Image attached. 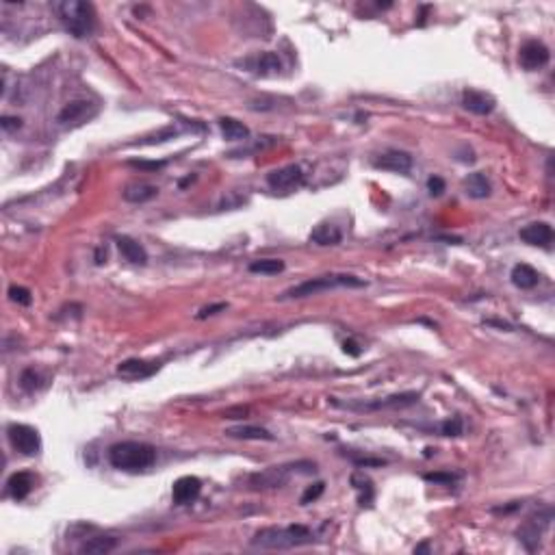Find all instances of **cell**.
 <instances>
[{
    "label": "cell",
    "mask_w": 555,
    "mask_h": 555,
    "mask_svg": "<svg viewBox=\"0 0 555 555\" xmlns=\"http://www.w3.org/2000/svg\"><path fill=\"white\" fill-rule=\"evenodd\" d=\"M109 462L117 471H128V473H139L157 462V449L148 442L124 440L115 442L109 449Z\"/></svg>",
    "instance_id": "1"
},
{
    "label": "cell",
    "mask_w": 555,
    "mask_h": 555,
    "mask_svg": "<svg viewBox=\"0 0 555 555\" xmlns=\"http://www.w3.org/2000/svg\"><path fill=\"white\" fill-rule=\"evenodd\" d=\"M308 543H313V532L304 525L267 527L252 538V545L260 549H293Z\"/></svg>",
    "instance_id": "2"
},
{
    "label": "cell",
    "mask_w": 555,
    "mask_h": 555,
    "mask_svg": "<svg viewBox=\"0 0 555 555\" xmlns=\"http://www.w3.org/2000/svg\"><path fill=\"white\" fill-rule=\"evenodd\" d=\"M367 282L363 278H356V275H350V273H328V275H317L313 280H306L302 284H295L291 286L288 291L280 295V299H302V297H310V295H317L321 293V291H332V288H360L365 286Z\"/></svg>",
    "instance_id": "3"
},
{
    "label": "cell",
    "mask_w": 555,
    "mask_h": 555,
    "mask_svg": "<svg viewBox=\"0 0 555 555\" xmlns=\"http://www.w3.org/2000/svg\"><path fill=\"white\" fill-rule=\"evenodd\" d=\"M59 20L63 22L65 31L76 39L89 37L95 26V13L89 3H78V0H63L54 5Z\"/></svg>",
    "instance_id": "4"
},
{
    "label": "cell",
    "mask_w": 555,
    "mask_h": 555,
    "mask_svg": "<svg viewBox=\"0 0 555 555\" xmlns=\"http://www.w3.org/2000/svg\"><path fill=\"white\" fill-rule=\"evenodd\" d=\"M7 434H9L11 447L20 451L22 455H37L41 451V436L35 427L13 423V425H9Z\"/></svg>",
    "instance_id": "5"
},
{
    "label": "cell",
    "mask_w": 555,
    "mask_h": 555,
    "mask_svg": "<svg viewBox=\"0 0 555 555\" xmlns=\"http://www.w3.org/2000/svg\"><path fill=\"white\" fill-rule=\"evenodd\" d=\"M267 185L273 191H295L304 185V172L299 165H286L267 176Z\"/></svg>",
    "instance_id": "6"
},
{
    "label": "cell",
    "mask_w": 555,
    "mask_h": 555,
    "mask_svg": "<svg viewBox=\"0 0 555 555\" xmlns=\"http://www.w3.org/2000/svg\"><path fill=\"white\" fill-rule=\"evenodd\" d=\"M419 393H401V395H391L386 399H378V401H369V404H341V401L332 399L335 406H343V408H352V410H382V408H404L410 404H416L419 401Z\"/></svg>",
    "instance_id": "7"
},
{
    "label": "cell",
    "mask_w": 555,
    "mask_h": 555,
    "mask_svg": "<svg viewBox=\"0 0 555 555\" xmlns=\"http://www.w3.org/2000/svg\"><path fill=\"white\" fill-rule=\"evenodd\" d=\"M549 59H551V52L543 41H527V44L521 46L519 61L525 69H530V72L545 67L549 63Z\"/></svg>",
    "instance_id": "8"
},
{
    "label": "cell",
    "mask_w": 555,
    "mask_h": 555,
    "mask_svg": "<svg viewBox=\"0 0 555 555\" xmlns=\"http://www.w3.org/2000/svg\"><path fill=\"white\" fill-rule=\"evenodd\" d=\"M202 492V482L193 475L178 477L172 486V499L176 506H189L193 503Z\"/></svg>",
    "instance_id": "9"
},
{
    "label": "cell",
    "mask_w": 555,
    "mask_h": 555,
    "mask_svg": "<svg viewBox=\"0 0 555 555\" xmlns=\"http://www.w3.org/2000/svg\"><path fill=\"white\" fill-rule=\"evenodd\" d=\"M161 363L157 360H139V358H131V360H124L117 367V373L122 378L126 380H144V378H150L155 376L159 371Z\"/></svg>",
    "instance_id": "10"
},
{
    "label": "cell",
    "mask_w": 555,
    "mask_h": 555,
    "mask_svg": "<svg viewBox=\"0 0 555 555\" xmlns=\"http://www.w3.org/2000/svg\"><path fill=\"white\" fill-rule=\"evenodd\" d=\"M378 170H386V172H395V174H406L412 170V157L408 152L401 150H388L384 155H380L376 161H373Z\"/></svg>",
    "instance_id": "11"
},
{
    "label": "cell",
    "mask_w": 555,
    "mask_h": 555,
    "mask_svg": "<svg viewBox=\"0 0 555 555\" xmlns=\"http://www.w3.org/2000/svg\"><path fill=\"white\" fill-rule=\"evenodd\" d=\"M462 104H464L466 111H471V113H475V115H488V113H492V111H495L497 100L486 91L466 89L462 93Z\"/></svg>",
    "instance_id": "12"
},
{
    "label": "cell",
    "mask_w": 555,
    "mask_h": 555,
    "mask_svg": "<svg viewBox=\"0 0 555 555\" xmlns=\"http://www.w3.org/2000/svg\"><path fill=\"white\" fill-rule=\"evenodd\" d=\"M93 115H95V106L89 100H72L61 109L57 120L61 124H82Z\"/></svg>",
    "instance_id": "13"
},
{
    "label": "cell",
    "mask_w": 555,
    "mask_h": 555,
    "mask_svg": "<svg viewBox=\"0 0 555 555\" xmlns=\"http://www.w3.org/2000/svg\"><path fill=\"white\" fill-rule=\"evenodd\" d=\"M521 239L534 247H549L553 241V228L547 221H534V224L521 228Z\"/></svg>",
    "instance_id": "14"
},
{
    "label": "cell",
    "mask_w": 555,
    "mask_h": 555,
    "mask_svg": "<svg viewBox=\"0 0 555 555\" xmlns=\"http://www.w3.org/2000/svg\"><path fill=\"white\" fill-rule=\"evenodd\" d=\"M33 486H35V479L31 473H26V471H20V473H13L7 482V492L16 499V501H22V499H26L31 495L33 490Z\"/></svg>",
    "instance_id": "15"
},
{
    "label": "cell",
    "mask_w": 555,
    "mask_h": 555,
    "mask_svg": "<svg viewBox=\"0 0 555 555\" xmlns=\"http://www.w3.org/2000/svg\"><path fill=\"white\" fill-rule=\"evenodd\" d=\"M249 67H252V72L258 76H275L282 69V63L275 52H260L249 61Z\"/></svg>",
    "instance_id": "16"
},
{
    "label": "cell",
    "mask_w": 555,
    "mask_h": 555,
    "mask_svg": "<svg viewBox=\"0 0 555 555\" xmlns=\"http://www.w3.org/2000/svg\"><path fill=\"white\" fill-rule=\"evenodd\" d=\"M117 249L124 258H126L128 262H135V265H146L148 262V252L144 249V245L131 237H120Z\"/></svg>",
    "instance_id": "17"
},
{
    "label": "cell",
    "mask_w": 555,
    "mask_h": 555,
    "mask_svg": "<svg viewBox=\"0 0 555 555\" xmlns=\"http://www.w3.org/2000/svg\"><path fill=\"white\" fill-rule=\"evenodd\" d=\"M310 243H315V245H339L341 243V239H343V232L339 230V226H335V224H319V226H315L313 228V232H310Z\"/></svg>",
    "instance_id": "18"
},
{
    "label": "cell",
    "mask_w": 555,
    "mask_h": 555,
    "mask_svg": "<svg viewBox=\"0 0 555 555\" xmlns=\"http://www.w3.org/2000/svg\"><path fill=\"white\" fill-rule=\"evenodd\" d=\"M464 193L473 200H484L490 196V183L488 178L479 172H473L464 178Z\"/></svg>",
    "instance_id": "19"
},
{
    "label": "cell",
    "mask_w": 555,
    "mask_h": 555,
    "mask_svg": "<svg viewBox=\"0 0 555 555\" xmlns=\"http://www.w3.org/2000/svg\"><path fill=\"white\" fill-rule=\"evenodd\" d=\"M219 131L224 135V139L228 141H245L249 139V128L245 126L243 122L234 120V117H219Z\"/></svg>",
    "instance_id": "20"
},
{
    "label": "cell",
    "mask_w": 555,
    "mask_h": 555,
    "mask_svg": "<svg viewBox=\"0 0 555 555\" xmlns=\"http://www.w3.org/2000/svg\"><path fill=\"white\" fill-rule=\"evenodd\" d=\"M510 278H512V284L519 286V288H534L540 280L538 271L532 265H527V262H519V265H514Z\"/></svg>",
    "instance_id": "21"
},
{
    "label": "cell",
    "mask_w": 555,
    "mask_h": 555,
    "mask_svg": "<svg viewBox=\"0 0 555 555\" xmlns=\"http://www.w3.org/2000/svg\"><path fill=\"white\" fill-rule=\"evenodd\" d=\"M117 547V540L113 536H93L89 540H85L78 551L82 555H106Z\"/></svg>",
    "instance_id": "22"
},
{
    "label": "cell",
    "mask_w": 555,
    "mask_h": 555,
    "mask_svg": "<svg viewBox=\"0 0 555 555\" xmlns=\"http://www.w3.org/2000/svg\"><path fill=\"white\" fill-rule=\"evenodd\" d=\"M226 436L230 438H241V440H273V434L267 432L265 427L258 425H237L226 429Z\"/></svg>",
    "instance_id": "23"
},
{
    "label": "cell",
    "mask_w": 555,
    "mask_h": 555,
    "mask_svg": "<svg viewBox=\"0 0 555 555\" xmlns=\"http://www.w3.org/2000/svg\"><path fill=\"white\" fill-rule=\"evenodd\" d=\"M159 193L157 187H152L148 183H133L124 189V200L126 202H133V204H144L148 200H152Z\"/></svg>",
    "instance_id": "24"
},
{
    "label": "cell",
    "mask_w": 555,
    "mask_h": 555,
    "mask_svg": "<svg viewBox=\"0 0 555 555\" xmlns=\"http://www.w3.org/2000/svg\"><path fill=\"white\" fill-rule=\"evenodd\" d=\"M352 486L358 490V503L363 508H371L373 503V497H376V490H373V484L367 475L363 473H354L352 475Z\"/></svg>",
    "instance_id": "25"
},
{
    "label": "cell",
    "mask_w": 555,
    "mask_h": 555,
    "mask_svg": "<svg viewBox=\"0 0 555 555\" xmlns=\"http://www.w3.org/2000/svg\"><path fill=\"white\" fill-rule=\"evenodd\" d=\"M249 271L260 273V275L280 273V271H284V260H280V258H260V260L249 262Z\"/></svg>",
    "instance_id": "26"
},
{
    "label": "cell",
    "mask_w": 555,
    "mask_h": 555,
    "mask_svg": "<svg viewBox=\"0 0 555 555\" xmlns=\"http://www.w3.org/2000/svg\"><path fill=\"white\" fill-rule=\"evenodd\" d=\"M9 297H11V302L20 304V306H31V302H33L31 291L26 286H16V284L9 288Z\"/></svg>",
    "instance_id": "27"
},
{
    "label": "cell",
    "mask_w": 555,
    "mask_h": 555,
    "mask_svg": "<svg viewBox=\"0 0 555 555\" xmlns=\"http://www.w3.org/2000/svg\"><path fill=\"white\" fill-rule=\"evenodd\" d=\"M324 490H326V484H324V482H317V484L308 486V488L304 490V495H302V499H299V503H302V506H308V503L317 501V499L324 495Z\"/></svg>",
    "instance_id": "28"
},
{
    "label": "cell",
    "mask_w": 555,
    "mask_h": 555,
    "mask_svg": "<svg viewBox=\"0 0 555 555\" xmlns=\"http://www.w3.org/2000/svg\"><path fill=\"white\" fill-rule=\"evenodd\" d=\"M20 386L24 388L26 393H33L39 388V376L35 373V369H26L20 376Z\"/></svg>",
    "instance_id": "29"
},
{
    "label": "cell",
    "mask_w": 555,
    "mask_h": 555,
    "mask_svg": "<svg viewBox=\"0 0 555 555\" xmlns=\"http://www.w3.org/2000/svg\"><path fill=\"white\" fill-rule=\"evenodd\" d=\"M440 434L442 436H460L462 434V419L460 416H451L445 423L440 425Z\"/></svg>",
    "instance_id": "30"
},
{
    "label": "cell",
    "mask_w": 555,
    "mask_h": 555,
    "mask_svg": "<svg viewBox=\"0 0 555 555\" xmlns=\"http://www.w3.org/2000/svg\"><path fill=\"white\" fill-rule=\"evenodd\" d=\"M427 191H429V196H440V193L445 191V180H442L440 176L427 178Z\"/></svg>",
    "instance_id": "31"
},
{
    "label": "cell",
    "mask_w": 555,
    "mask_h": 555,
    "mask_svg": "<svg viewBox=\"0 0 555 555\" xmlns=\"http://www.w3.org/2000/svg\"><path fill=\"white\" fill-rule=\"evenodd\" d=\"M425 479H427V482H434V484L451 486L453 482H457V475H453V473H427Z\"/></svg>",
    "instance_id": "32"
},
{
    "label": "cell",
    "mask_w": 555,
    "mask_h": 555,
    "mask_svg": "<svg viewBox=\"0 0 555 555\" xmlns=\"http://www.w3.org/2000/svg\"><path fill=\"white\" fill-rule=\"evenodd\" d=\"M0 126H3L5 133H13V131H18L22 126V120L20 117H11V115H3V120H0Z\"/></svg>",
    "instance_id": "33"
},
{
    "label": "cell",
    "mask_w": 555,
    "mask_h": 555,
    "mask_svg": "<svg viewBox=\"0 0 555 555\" xmlns=\"http://www.w3.org/2000/svg\"><path fill=\"white\" fill-rule=\"evenodd\" d=\"M133 168H139V170H150V172H157L161 168H165L163 161H157V163H148V161H131Z\"/></svg>",
    "instance_id": "34"
},
{
    "label": "cell",
    "mask_w": 555,
    "mask_h": 555,
    "mask_svg": "<svg viewBox=\"0 0 555 555\" xmlns=\"http://www.w3.org/2000/svg\"><path fill=\"white\" fill-rule=\"evenodd\" d=\"M343 352H345L347 356H354V358H358L360 354H363V350H360V345H358L354 339H347V341L343 343Z\"/></svg>",
    "instance_id": "35"
},
{
    "label": "cell",
    "mask_w": 555,
    "mask_h": 555,
    "mask_svg": "<svg viewBox=\"0 0 555 555\" xmlns=\"http://www.w3.org/2000/svg\"><path fill=\"white\" fill-rule=\"evenodd\" d=\"M219 310H226V304H215V306H206L198 313V319H206V317H211Z\"/></svg>",
    "instance_id": "36"
},
{
    "label": "cell",
    "mask_w": 555,
    "mask_h": 555,
    "mask_svg": "<svg viewBox=\"0 0 555 555\" xmlns=\"http://www.w3.org/2000/svg\"><path fill=\"white\" fill-rule=\"evenodd\" d=\"M104 258H106V249L100 247V249H98V254H95V262H98V265H102Z\"/></svg>",
    "instance_id": "37"
}]
</instances>
